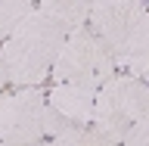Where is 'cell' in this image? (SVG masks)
Masks as SVG:
<instances>
[{"mask_svg": "<svg viewBox=\"0 0 149 146\" xmlns=\"http://www.w3.org/2000/svg\"><path fill=\"white\" fill-rule=\"evenodd\" d=\"M146 109H149V87L134 75H115L96 90L90 128L102 134L112 146H121Z\"/></svg>", "mask_w": 149, "mask_h": 146, "instance_id": "7a4b0ae2", "label": "cell"}, {"mask_svg": "<svg viewBox=\"0 0 149 146\" xmlns=\"http://www.w3.org/2000/svg\"><path fill=\"white\" fill-rule=\"evenodd\" d=\"M37 13H44L50 22H56L65 31V37H68L78 28L87 25L90 3H84V0H44V3H37Z\"/></svg>", "mask_w": 149, "mask_h": 146, "instance_id": "ba28073f", "label": "cell"}, {"mask_svg": "<svg viewBox=\"0 0 149 146\" xmlns=\"http://www.w3.org/2000/svg\"><path fill=\"white\" fill-rule=\"evenodd\" d=\"M115 68H124L127 75L140 78V81L149 87V13L143 16L137 31L130 34L127 47L115 56Z\"/></svg>", "mask_w": 149, "mask_h": 146, "instance_id": "52a82bcc", "label": "cell"}, {"mask_svg": "<svg viewBox=\"0 0 149 146\" xmlns=\"http://www.w3.org/2000/svg\"><path fill=\"white\" fill-rule=\"evenodd\" d=\"M0 146H47L44 140H37V143H13V140H0Z\"/></svg>", "mask_w": 149, "mask_h": 146, "instance_id": "7c38bea8", "label": "cell"}, {"mask_svg": "<svg viewBox=\"0 0 149 146\" xmlns=\"http://www.w3.org/2000/svg\"><path fill=\"white\" fill-rule=\"evenodd\" d=\"M31 13H34V6L28 0H0V47L9 41L19 22H25Z\"/></svg>", "mask_w": 149, "mask_h": 146, "instance_id": "9c48e42d", "label": "cell"}, {"mask_svg": "<svg viewBox=\"0 0 149 146\" xmlns=\"http://www.w3.org/2000/svg\"><path fill=\"white\" fill-rule=\"evenodd\" d=\"M44 112L47 93H40L37 87L3 93L0 96V140H13V143L44 140Z\"/></svg>", "mask_w": 149, "mask_h": 146, "instance_id": "277c9868", "label": "cell"}, {"mask_svg": "<svg viewBox=\"0 0 149 146\" xmlns=\"http://www.w3.org/2000/svg\"><path fill=\"white\" fill-rule=\"evenodd\" d=\"M6 81H9V78H6V68H3V62H0V96H3V87H6Z\"/></svg>", "mask_w": 149, "mask_h": 146, "instance_id": "4fadbf2b", "label": "cell"}, {"mask_svg": "<svg viewBox=\"0 0 149 146\" xmlns=\"http://www.w3.org/2000/svg\"><path fill=\"white\" fill-rule=\"evenodd\" d=\"M62 44L65 31L34 6V13L25 22H19L9 41L0 47V62L6 68V78L19 87H37L50 78Z\"/></svg>", "mask_w": 149, "mask_h": 146, "instance_id": "6da1fadb", "label": "cell"}, {"mask_svg": "<svg viewBox=\"0 0 149 146\" xmlns=\"http://www.w3.org/2000/svg\"><path fill=\"white\" fill-rule=\"evenodd\" d=\"M146 13L149 3H143V0H96V3H90L87 25L100 34V41L109 47L112 56H118Z\"/></svg>", "mask_w": 149, "mask_h": 146, "instance_id": "5b68a950", "label": "cell"}, {"mask_svg": "<svg viewBox=\"0 0 149 146\" xmlns=\"http://www.w3.org/2000/svg\"><path fill=\"white\" fill-rule=\"evenodd\" d=\"M47 106L68 124V128H90L93 106H96V87L81 84H53L47 93Z\"/></svg>", "mask_w": 149, "mask_h": 146, "instance_id": "8992f818", "label": "cell"}, {"mask_svg": "<svg viewBox=\"0 0 149 146\" xmlns=\"http://www.w3.org/2000/svg\"><path fill=\"white\" fill-rule=\"evenodd\" d=\"M47 146H112V143L102 134H96L93 128H68L65 134L53 137Z\"/></svg>", "mask_w": 149, "mask_h": 146, "instance_id": "30bf717a", "label": "cell"}, {"mask_svg": "<svg viewBox=\"0 0 149 146\" xmlns=\"http://www.w3.org/2000/svg\"><path fill=\"white\" fill-rule=\"evenodd\" d=\"M50 78L56 84H81L100 90L109 78H115V56L90 25H84L65 37Z\"/></svg>", "mask_w": 149, "mask_h": 146, "instance_id": "3957f363", "label": "cell"}, {"mask_svg": "<svg viewBox=\"0 0 149 146\" xmlns=\"http://www.w3.org/2000/svg\"><path fill=\"white\" fill-rule=\"evenodd\" d=\"M121 146H149V109L143 112V118L134 124V131L124 137Z\"/></svg>", "mask_w": 149, "mask_h": 146, "instance_id": "8fae6325", "label": "cell"}]
</instances>
